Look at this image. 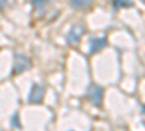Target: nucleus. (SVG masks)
Segmentation results:
<instances>
[{"label":"nucleus","instance_id":"obj_1","mask_svg":"<svg viewBox=\"0 0 145 131\" xmlns=\"http://www.w3.org/2000/svg\"><path fill=\"white\" fill-rule=\"evenodd\" d=\"M87 96L90 99V102L96 106H100L103 103V98H105V90L102 86L99 85H90L87 89Z\"/></svg>","mask_w":145,"mask_h":131},{"label":"nucleus","instance_id":"obj_2","mask_svg":"<svg viewBox=\"0 0 145 131\" xmlns=\"http://www.w3.org/2000/svg\"><path fill=\"white\" fill-rule=\"evenodd\" d=\"M29 67H31V60L26 55H23V54H18V55H15V64H13L12 74L23 73V71H26Z\"/></svg>","mask_w":145,"mask_h":131},{"label":"nucleus","instance_id":"obj_3","mask_svg":"<svg viewBox=\"0 0 145 131\" xmlns=\"http://www.w3.org/2000/svg\"><path fill=\"white\" fill-rule=\"evenodd\" d=\"M44 96H45V89L44 86L41 85H33L31 88V92H29V96H28V102L29 103H41L44 101Z\"/></svg>","mask_w":145,"mask_h":131},{"label":"nucleus","instance_id":"obj_4","mask_svg":"<svg viewBox=\"0 0 145 131\" xmlns=\"http://www.w3.org/2000/svg\"><path fill=\"white\" fill-rule=\"evenodd\" d=\"M83 34H84V28L83 26H72L67 35V39L71 45H77L83 37Z\"/></svg>","mask_w":145,"mask_h":131},{"label":"nucleus","instance_id":"obj_5","mask_svg":"<svg viewBox=\"0 0 145 131\" xmlns=\"http://www.w3.org/2000/svg\"><path fill=\"white\" fill-rule=\"evenodd\" d=\"M106 45H107V39H106L105 37L91 38V39H90V54H96V53L102 51Z\"/></svg>","mask_w":145,"mask_h":131},{"label":"nucleus","instance_id":"obj_6","mask_svg":"<svg viewBox=\"0 0 145 131\" xmlns=\"http://www.w3.org/2000/svg\"><path fill=\"white\" fill-rule=\"evenodd\" d=\"M93 3V0H70V5L74 7V9H89Z\"/></svg>","mask_w":145,"mask_h":131},{"label":"nucleus","instance_id":"obj_7","mask_svg":"<svg viewBox=\"0 0 145 131\" xmlns=\"http://www.w3.org/2000/svg\"><path fill=\"white\" fill-rule=\"evenodd\" d=\"M113 3L116 7H122V6H131L129 0H113Z\"/></svg>","mask_w":145,"mask_h":131},{"label":"nucleus","instance_id":"obj_8","mask_svg":"<svg viewBox=\"0 0 145 131\" xmlns=\"http://www.w3.org/2000/svg\"><path fill=\"white\" fill-rule=\"evenodd\" d=\"M31 2L35 5L36 9H39V7H42V6L45 5V0H31Z\"/></svg>","mask_w":145,"mask_h":131},{"label":"nucleus","instance_id":"obj_9","mask_svg":"<svg viewBox=\"0 0 145 131\" xmlns=\"http://www.w3.org/2000/svg\"><path fill=\"white\" fill-rule=\"evenodd\" d=\"M5 5H6V2H5V0H0V10H2V9L5 7Z\"/></svg>","mask_w":145,"mask_h":131},{"label":"nucleus","instance_id":"obj_10","mask_svg":"<svg viewBox=\"0 0 145 131\" xmlns=\"http://www.w3.org/2000/svg\"><path fill=\"white\" fill-rule=\"evenodd\" d=\"M142 112L145 114V106H142Z\"/></svg>","mask_w":145,"mask_h":131}]
</instances>
